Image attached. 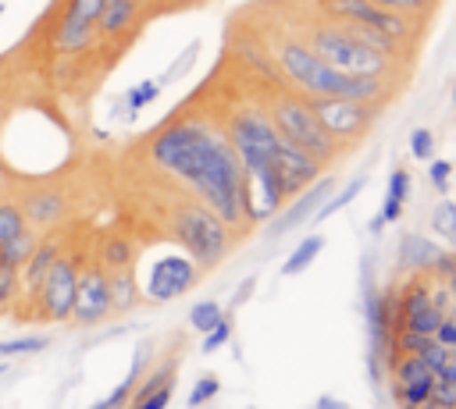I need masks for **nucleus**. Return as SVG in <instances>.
<instances>
[{
  "instance_id": "1",
  "label": "nucleus",
  "mask_w": 456,
  "mask_h": 409,
  "mask_svg": "<svg viewBox=\"0 0 456 409\" xmlns=\"http://www.w3.org/2000/svg\"><path fill=\"white\" fill-rule=\"evenodd\" d=\"M150 164L185 181L203 206H210L228 231L246 221L242 210V164L232 142L200 117L171 121L150 139Z\"/></svg>"
},
{
  "instance_id": "2",
  "label": "nucleus",
  "mask_w": 456,
  "mask_h": 409,
  "mask_svg": "<svg viewBox=\"0 0 456 409\" xmlns=\"http://www.w3.org/2000/svg\"><path fill=\"white\" fill-rule=\"evenodd\" d=\"M274 60L278 71L306 96H342V100H360V103H381L388 92V78L378 75H346L338 68H331L328 60H321L306 39H281L274 46Z\"/></svg>"
},
{
  "instance_id": "3",
  "label": "nucleus",
  "mask_w": 456,
  "mask_h": 409,
  "mask_svg": "<svg viewBox=\"0 0 456 409\" xmlns=\"http://www.w3.org/2000/svg\"><path fill=\"white\" fill-rule=\"evenodd\" d=\"M306 46L328 60L331 68L346 71V75H378V78H388L392 71V57L363 46L342 21H317L310 32H306Z\"/></svg>"
},
{
  "instance_id": "4",
  "label": "nucleus",
  "mask_w": 456,
  "mask_h": 409,
  "mask_svg": "<svg viewBox=\"0 0 456 409\" xmlns=\"http://www.w3.org/2000/svg\"><path fill=\"white\" fill-rule=\"evenodd\" d=\"M267 117H271L274 132L285 142H292L296 149H303L317 164H328L338 153V142L321 128V121H317V114H314L306 96H292V92L274 96L271 107H267Z\"/></svg>"
},
{
  "instance_id": "5",
  "label": "nucleus",
  "mask_w": 456,
  "mask_h": 409,
  "mask_svg": "<svg viewBox=\"0 0 456 409\" xmlns=\"http://www.w3.org/2000/svg\"><path fill=\"white\" fill-rule=\"evenodd\" d=\"M171 235L189 253V260L203 267H217L228 253V224L203 203H182L171 213Z\"/></svg>"
},
{
  "instance_id": "6",
  "label": "nucleus",
  "mask_w": 456,
  "mask_h": 409,
  "mask_svg": "<svg viewBox=\"0 0 456 409\" xmlns=\"http://www.w3.org/2000/svg\"><path fill=\"white\" fill-rule=\"evenodd\" d=\"M78 256L61 253L53 260V267L43 274V281L32 292V306H36V320L46 324H64L71 320V302H75V281H78Z\"/></svg>"
},
{
  "instance_id": "7",
  "label": "nucleus",
  "mask_w": 456,
  "mask_h": 409,
  "mask_svg": "<svg viewBox=\"0 0 456 409\" xmlns=\"http://www.w3.org/2000/svg\"><path fill=\"white\" fill-rule=\"evenodd\" d=\"M324 14L331 21H346V25H367V28H378L381 36H388L392 43H410L413 39V21L406 14H395V11H385L370 0H321Z\"/></svg>"
},
{
  "instance_id": "8",
  "label": "nucleus",
  "mask_w": 456,
  "mask_h": 409,
  "mask_svg": "<svg viewBox=\"0 0 456 409\" xmlns=\"http://www.w3.org/2000/svg\"><path fill=\"white\" fill-rule=\"evenodd\" d=\"M310 107H314L321 128H324L338 146L360 139V135L370 128L374 114H378V103H360V100H342V96H314Z\"/></svg>"
},
{
  "instance_id": "9",
  "label": "nucleus",
  "mask_w": 456,
  "mask_h": 409,
  "mask_svg": "<svg viewBox=\"0 0 456 409\" xmlns=\"http://www.w3.org/2000/svg\"><path fill=\"white\" fill-rule=\"evenodd\" d=\"M100 11H103V0H64V11L53 25V50L64 57L86 53L96 43Z\"/></svg>"
},
{
  "instance_id": "10",
  "label": "nucleus",
  "mask_w": 456,
  "mask_h": 409,
  "mask_svg": "<svg viewBox=\"0 0 456 409\" xmlns=\"http://www.w3.org/2000/svg\"><path fill=\"white\" fill-rule=\"evenodd\" d=\"M110 309V285H107V270L100 263H86L78 270L75 281V302H71V320L82 327H93L100 320H107Z\"/></svg>"
},
{
  "instance_id": "11",
  "label": "nucleus",
  "mask_w": 456,
  "mask_h": 409,
  "mask_svg": "<svg viewBox=\"0 0 456 409\" xmlns=\"http://www.w3.org/2000/svg\"><path fill=\"white\" fill-rule=\"evenodd\" d=\"M196 274L200 267L189 260V256H160L153 267H150V277H146V295L157 299V302H167V299H178L185 295L192 285H196Z\"/></svg>"
},
{
  "instance_id": "12",
  "label": "nucleus",
  "mask_w": 456,
  "mask_h": 409,
  "mask_svg": "<svg viewBox=\"0 0 456 409\" xmlns=\"http://www.w3.org/2000/svg\"><path fill=\"white\" fill-rule=\"evenodd\" d=\"M18 206H21V213H25V224L36 228V231L61 224L64 213H68V199H64V192L53 188V185H36V188H28Z\"/></svg>"
},
{
  "instance_id": "13",
  "label": "nucleus",
  "mask_w": 456,
  "mask_h": 409,
  "mask_svg": "<svg viewBox=\"0 0 456 409\" xmlns=\"http://www.w3.org/2000/svg\"><path fill=\"white\" fill-rule=\"evenodd\" d=\"M274 164H278V174H281V181H285V196L292 199L299 188H306V185H314L317 181V174H321V164L314 160V156H306L303 149H296L292 142H278V149H274Z\"/></svg>"
},
{
  "instance_id": "14",
  "label": "nucleus",
  "mask_w": 456,
  "mask_h": 409,
  "mask_svg": "<svg viewBox=\"0 0 456 409\" xmlns=\"http://www.w3.org/2000/svg\"><path fill=\"white\" fill-rule=\"evenodd\" d=\"M328 192H331V178H317V181H314V185H310V188H306V192H303V196H299V199H296V203L271 224V235H289L292 228H299L310 213L321 210V203L328 199Z\"/></svg>"
},
{
  "instance_id": "15",
  "label": "nucleus",
  "mask_w": 456,
  "mask_h": 409,
  "mask_svg": "<svg viewBox=\"0 0 456 409\" xmlns=\"http://www.w3.org/2000/svg\"><path fill=\"white\" fill-rule=\"evenodd\" d=\"M135 18H139V0H103L100 21H96V36L118 39L135 25Z\"/></svg>"
},
{
  "instance_id": "16",
  "label": "nucleus",
  "mask_w": 456,
  "mask_h": 409,
  "mask_svg": "<svg viewBox=\"0 0 456 409\" xmlns=\"http://www.w3.org/2000/svg\"><path fill=\"white\" fill-rule=\"evenodd\" d=\"M438 253L442 249L428 235H403V242H399V267L413 270V274H424V270H431Z\"/></svg>"
},
{
  "instance_id": "17",
  "label": "nucleus",
  "mask_w": 456,
  "mask_h": 409,
  "mask_svg": "<svg viewBox=\"0 0 456 409\" xmlns=\"http://www.w3.org/2000/svg\"><path fill=\"white\" fill-rule=\"evenodd\" d=\"M61 253H64V249H61V242H57V238H43V242L32 249V256L21 263V270H18V274H21V288H25L28 295L36 292V285L43 281V274L53 267V260H57Z\"/></svg>"
},
{
  "instance_id": "18",
  "label": "nucleus",
  "mask_w": 456,
  "mask_h": 409,
  "mask_svg": "<svg viewBox=\"0 0 456 409\" xmlns=\"http://www.w3.org/2000/svg\"><path fill=\"white\" fill-rule=\"evenodd\" d=\"M132 260H135V249H132V242H128L125 235H107V238L100 242V249H96V263H100L107 274H110V270H128Z\"/></svg>"
},
{
  "instance_id": "19",
  "label": "nucleus",
  "mask_w": 456,
  "mask_h": 409,
  "mask_svg": "<svg viewBox=\"0 0 456 409\" xmlns=\"http://www.w3.org/2000/svg\"><path fill=\"white\" fill-rule=\"evenodd\" d=\"M107 285H110V309L114 313H128L139 302V281H135L132 267L128 270H110Z\"/></svg>"
},
{
  "instance_id": "20",
  "label": "nucleus",
  "mask_w": 456,
  "mask_h": 409,
  "mask_svg": "<svg viewBox=\"0 0 456 409\" xmlns=\"http://www.w3.org/2000/svg\"><path fill=\"white\" fill-rule=\"evenodd\" d=\"M321 249H324V238H321V235H306V238H303V242H299V245H296V249L285 256L281 274H285V277L303 274V270H306V267L317 260V253H321Z\"/></svg>"
},
{
  "instance_id": "21",
  "label": "nucleus",
  "mask_w": 456,
  "mask_h": 409,
  "mask_svg": "<svg viewBox=\"0 0 456 409\" xmlns=\"http://www.w3.org/2000/svg\"><path fill=\"white\" fill-rule=\"evenodd\" d=\"M39 245V231L36 228H25L21 235H14L11 242H4L0 245V263H7V267H18L21 270V263L32 256V249Z\"/></svg>"
},
{
  "instance_id": "22",
  "label": "nucleus",
  "mask_w": 456,
  "mask_h": 409,
  "mask_svg": "<svg viewBox=\"0 0 456 409\" xmlns=\"http://www.w3.org/2000/svg\"><path fill=\"white\" fill-rule=\"evenodd\" d=\"M388 366H392L395 384H420V381H431L435 377V370L420 356H395Z\"/></svg>"
},
{
  "instance_id": "23",
  "label": "nucleus",
  "mask_w": 456,
  "mask_h": 409,
  "mask_svg": "<svg viewBox=\"0 0 456 409\" xmlns=\"http://www.w3.org/2000/svg\"><path fill=\"white\" fill-rule=\"evenodd\" d=\"M442 317H445V309H442V306H435V302H428V306H420V309L406 313V317H403V327H406V331H417V334L435 338V331H438Z\"/></svg>"
},
{
  "instance_id": "24",
  "label": "nucleus",
  "mask_w": 456,
  "mask_h": 409,
  "mask_svg": "<svg viewBox=\"0 0 456 409\" xmlns=\"http://www.w3.org/2000/svg\"><path fill=\"white\" fill-rule=\"evenodd\" d=\"M28 224H25V213L14 199H0V245L11 242L14 235H21Z\"/></svg>"
},
{
  "instance_id": "25",
  "label": "nucleus",
  "mask_w": 456,
  "mask_h": 409,
  "mask_svg": "<svg viewBox=\"0 0 456 409\" xmlns=\"http://www.w3.org/2000/svg\"><path fill=\"white\" fill-rule=\"evenodd\" d=\"M428 302H431V277H428V281H410V285L399 292V299H395V306H399L403 317L413 313V309H420V306H428Z\"/></svg>"
},
{
  "instance_id": "26",
  "label": "nucleus",
  "mask_w": 456,
  "mask_h": 409,
  "mask_svg": "<svg viewBox=\"0 0 456 409\" xmlns=\"http://www.w3.org/2000/svg\"><path fill=\"white\" fill-rule=\"evenodd\" d=\"M360 188H363V178H353V181H349V185H346V188H342L338 196H331V199H324V203H321V210H317L314 217H317V221H324V217H331V213H338L342 206H349V203L356 199V192H360Z\"/></svg>"
},
{
  "instance_id": "27",
  "label": "nucleus",
  "mask_w": 456,
  "mask_h": 409,
  "mask_svg": "<svg viewBox=\"0 0 456 409\" xmlns=\"http://www.w3.org/2000/svg\"><path fill=\"white\" fill-rule=\"evenodd\" d=\"M431 228L442 235V238H449L452 245H456V203H438L435 206V213H431Z\"/></svg>"
},
{
  "instance_id": "28",
  "label": "nucleus",
  "mask_w": 456,
  "mask_h": 409,
  "mask_svg": "<svg viewBox=\"0 0 456 409\" xmlns=\"http://www.w3.org/2000/svg\"><path fill=\"white\" fill-rule=\"evenodd\" d=\"M135 373H139V366H135V370H132V373H128V377H125L103 402H96V405H89V409H125V402H128L132 391H135Z\"/></svg>"
},
{
  "instance_id": "29",
  "label": "nucleus",
  "mask_w": 456,
  "mask_h": 409,
  "mask_svg": "<svg viewBox=\"0 0 456 409\" xmlns=\"http://www.w3.org/2000/svg\"><path fill=\"white\" fill-rule=\"evenodd\" d=\"M217 320H221V306H217V302H200V306H192V313H189V324H192L200 334H207Z\"/></svg>"
},
{
  "instance_id": "30",
  "label": "nucleus",
  "mask_w": 456,
  "mask_h": 409,
  "mask_svg": "<svg viewBox=\"0 0 456 409\" xmlns=\"http://www.w3.org/2000/svg\"><path fill=\"white\" fill-rule=\"evenodd\" d=\"M46 349V338L36 334V338H11V341H0V356H25V352H39Z\"/></svg>"
},
{
  "instance_id": "31",
  "label": "nucleus",
  "mask_w": 456,
  "mask_h": 409,
  "mask_svg": "<svg viewBox=\"0 0 456 409\" xmlns=\"http://www.w3.org/2000/svg\"><path fill=\"white\" fill-rule=\"evenodd\" d=\"M18 288H21V274H18V267L0 263V306H7V302L18 295Z\"/></svg>"
},
{
  "instance_id": "32",
  "label": "nucleus",
  "mask_w": 456,
  "mask_h": 409,
  "mask_svg": "<svg viewBox=\"0 0 456 409\" xmlns=\"http://www.w3.org/2000/svg\"><path fill=\"white\" fill-rule=\"evenodd\" d=\"M406 196H410V171H406V167H395V171L388 174V196H385V199L406 203Z\"/></svg>"
},
{
  "instance_id": "33",
  "label": "nucleus",
  "mask_w": 456,
  "mask_h": 409,
  "mask_svg": "<svg viewBox=\"0 0 456 409\" xmlns=\"http://www.w3.org/2000/svg\"><path fill=\"white\" fill-rule=\"evenodd\" d=\"M370 4H378V7H385V11H395V14H420V11H428L435 0H370Z\"/></svg>"
},
{
  "instance_id": "34",
  "label": "nucleus",
  "mask_w": 456,
  "mask_h": 409,
  "mask_svg": "<svg viewBox=\"0 0 456 409\" xmlns=\"http://www.w3.org/2000/svg\"><path fill=\"white\" fill-rule=\"evenodd\" d=\"M410 153H413L417 160H431V153H435V135H431L428 128H417V132L410 135Z\"/></svg>"
},
{
  "instance_id": "35",
  "label": "nucleus",
  "mask_w": 456,
  "mask_h": 409,
  "mask_svg": "<svg viewBox=\"0 0 456 409\" xmlns=\"http://www.w3.org/2000/svg\"><path fill=\"white\" fill-rule=\"evenodd\" d=\"M228 338H232V320H224V317H221V320L207 331V338H203V352H217Z\"/></svg>"
},
{
  "instance_id": "36",
  "label": "nucleus",
  "mask_w": 456,
  "mask_h": 409,
  "mask_svg": "<svg viewBox=\"0 0 456 409\" xmlns=\"http://www.w3.org/2000/svg\"><path fill=\"white\" fill-rule=\"evenodd\" d=\"M217 388H221V381H217L214 373L200 377V381H196V388H192V395H189V405H203V402H210V398L217 395Z\"/></svg>"
},
{
  "instance_id": "37",
  "label": "nucleus",
  "mask_w": 456,
  "mask_h": 409,
  "mask_svg": "<svg viewBox=\"0 0 456 409\" xmlns=\"http://www.w3.org/2000/svg\"><path fill=\"white\" fill-rule=\"evenodd\" d=\"M431 274H435L438 281L456 277V249H442V253H438V260L431 263Z\"/></svg>"
},
{
  "instance_id": "38",
  "label": "nucleus",
  "mask_w": 456,
  "mask_h": 409,
  "mask_svg": "<svg viewBox=\"0 0 456 409\" xmlns=\"http://www.w3.org/2000/svg\"><path fill=\"white\" fill-rule=\"evenodd\" d=\"M435 341H438V345H445L449 352L456 349V309L442 317V324H438V331H435Z\"/></svg>"
},
{
  "instance_id": "39",
  "label": "nucleus",
  "mask_w": 456,
  "mask_h": 409,
  "mask_svg": "<svg viewBox=\"0 0 456 409\" xmlns=\"http://www.w3.org/2000/svg\"><path fill=\"white\" fill-rule=\"evenodd\" d=\"M431 398H435L438 405H445V409H456V384H449V381H438V377H435Z\"/></svg>"
},
{
  "instance_id": "40",
  "label": "nucleus",
  "mask_w": 456,
  "mask_h": 409,
  "mask_svg": "<svg viewBox=\"0 0 456 409\" xmlns=\"http://www.w3.org/2000/svg\"><path fill=\"white\" fill-rule=\"evenodd\" d=\"M153 96H157V82H142V85H135V89L128 92V107L139 110V107H146Z\"/></svg>"
},
{
  "instance_id": "41",
  "label": "nucleus",
  "mask_w": 456,
  "mask_h": 409,
  "mask_svg": "<svg viewBox=\"0 0 456 409\" xmlns=\"http://www.w3.org/2000/svg\"><path fill=\"white\" fill-rule=\"evenodd\" d=\"M449 171H452V164H449V160H431V167H428V174H431V185H435L438 192H445V181H449Z\"/></svg>"
},
{
  "instance_id": "42",
  "label": "nucleus",
  "mask_w": 456,
  "mask_h": 409,
  "mask_svg": "<svg viewBox=\"0 0 456 409\" xmlns=\"http://www.w3.org/2000/svg\"><path fill=\"white\" fill-rule=\"evenodd\" d=\"M445 356H449V349H445V345H438L435 338H431V341L424 345V352H420V359H424V363H428L431 370H435L438 363H445Z\"/></svg>"
},
{
  "instance_id": "43",
  "label": "nucleus",
  "mask_w": 456,
  "mask_h": 409,
  "mask_svg": "<svg viewBox=\"0 0 456 409\" xmlns=\"http://www.w3.org/2000/svg\"><path fill=\"white\" fill-rule=\"evenodd\" d=\"M435 377H438V381L456 384V356H452V352L445 356V363H438V366H435Z\"/></svg>"
},
{
  "instance_id": "44",
  "label": "nucleus",
  "mask_w": 456,
  "mask_h": 409,
  "mask_svg": "<svg viewBox=\"0 0 456 409\" xmlns=\"http://www.w3.org/2000/svg\"><path fill=\"white\" fill-rule=\"evenodd\" d=\"M399 217H403V203L385 199V206H381V221H385V224H392V221H399Z\"/></svg>"
},
{
  "instance_id": "45",
  "label": "nucleus",
  "mask_w": 456,
  "mask_h": 409,
  "mask_svg": "<svg viewBox=\"0 0 456 409\" xmlns=\"http://www.w3.org/2000/svg\"><path fill=\"white\" fill-rule=\"evenodd\" d=\"M314 409H349L342 398H331V395H321L317 402H314Z\"/></svg>"
},
{
  "instance_id": "46",
  "label": "nucleus",
  "mask_w": 456,
  "mask_h": 409,
  "mask_svg": "<svg viewBox=\"0 0 456 409\" xmlns=\"http://www.w3.org/2000/svg\"><path fill=\"white\" fill-rule=\"evenodd\" d=\"M381 228H385V221H381V213H378V217H374V221H370V231H374V235H378V231H381Z\"/></svg>"
},
{
  "instance_id": "47",
  "label": "nucleus",
  "mask_w": 456,
  "mask_h": 409,
  "mask_svg": "<svg viewBox=\"0 0 456 409\" xmlns=\"http://www.w3.org/2000/svg\"><path fill=\"white\" fill-rule=\"evenodd\" d=\"M417 409H445V405H438L435 398H428V402H424V405H417Z\"/></svg>"
},
{
  "instance_id": "48",
  "label": "nucleus",
  "mask_w": 456,
  "mask_h": 409,
  "mask_svg": "<svg viewBox=\"0 0 456 409\" xmlns=\"http://www.w3.org/2000/svg\"><path fill=\"white\" fill-rule=\"evenodd\" d=\"M445 288H449V295H456V277H449V281H445Z\"/></svg>"
},
{
  "instance_id": "49",
  "label": "nucleus",
  "mask_w": 456,
  "mask_h": 409,
  "mask_svg": "<svg viewBox=\"0 0 456 409\" xmlns=\"http://www.w3.org/2000/svg\"><path fill=\"white\" fill-rule=\"evenodd\" d=\"M452 103H456V85H452Z\"/></svg>"
},
{
  "instance_id": "50",
  "label": "nucleus",
  "mask_w": 456,
  "mask_h": 409,
  "mask_svg": "<svg viewBox=\"0 0 456 409\" xmlns=\"http://www.w3.org/2000/svg\"><path fill=\"white\" fill-rule=\"evenodd\" d=\"M452 356H456V349H452Z\"/></svg>"
}]
</instances>
